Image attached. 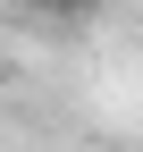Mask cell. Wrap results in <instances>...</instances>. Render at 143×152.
<instances>
[{
    "label": "cell",
    "mask_w": 143,
    "mask_h": 152,
    "mask_svg": "<svg viewBox=\"0 0 143 152\" xmlns=\"http://www.w3.org/2000/svg\"><path fill=\"white\" fill-rule=\"evenodd\" d=\"M25 9H42V17H93L101 0H25Z\"/></svg>",
    "instance_id": "1"
}]
</instances>
